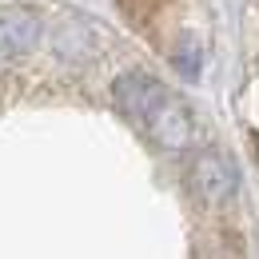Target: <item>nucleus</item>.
<instances>
[{"instance_id":"f257e3e1","label":"nucleus","mask_w":259,"mask_h":259,"mask_svg":"<svg viewBox=\"0 0 259 259\" xmlns=\"http://www.w3.org/2000/svg\"><path fill=\"white\" fill-rule=\"evenodd\" d=\"M188 192L203 207H231L239 195V171L220 148H199L188 160Z\"/></svg>"},{"instance_id":"f03ea898","label":"nucleus","mask_w":259,"mask_h":259,"mask_svg":"<svg viewBox=\"0 0 259 259\" xmlns=\"http://www.w3.org/2000/svg\"><path fill=\"white\" fill-rule=\"evenodd\" d=\"M167 96V88H163L160 80L152 76V72H140V68H132L124 76H116V84H112V100H116V108L132 116L136 124H144L148 116H152V108Z\"/></svg>"},{"instance_id":"7ed1b4c3","label":"nucleus","mask_w":259,"mask_h":259,"mask_svg":"<svg viewBox=\"0 0 259 259\" xmlns=\"http://www.w3.org/2000/svg\"><path fill=\"white\" fill-rule=\"evenodd\" d=\"M144 132H148L160 148H167V152L188 148V144H192V112H188V104L167 92V96L152 108V116L144 120Z\"/></svg>"},{"instance_id":"20e7f679","label":"nucleus","mask_w":259,"mask_h":259,"mask_svg":"<svg viewBox=\"0 0 259 259\" xmlns=\"http://www.w3.org/2000/svg\"><path fill=\"white\" fill-rule=\"evenodd\" d=\"M44 36V24L32 8L24 4H8L0 8V56H24L32 52Z\"/></svg>"},{"instance_id":"39448f33","label":"nucleus","mask_w":259,"mask_h":259,"mask_svg":"<svg viewBox=\"0 0 259 259\" xmlns=\"http://www.w3.org/2000/svg\"><path fill=\"white\" fill-rule=\"evenodd\" d=\"M171 64H176V72H184L188 80H195V76H199L203 48H199V40H195V36H184V40L176 44V52H171Z\"/></svg>"}]
</instances>
